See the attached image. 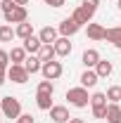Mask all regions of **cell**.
Masks as SVG:
<instances>
[{
  "instance_id": "obj_1",
  "label": "cell",
  "mask_w": 121,
  "mask_h": 123,
  "mask_svg": "<svg viewBox=\"0 0 121 123\" xmlns=\"http://www.w3.org/2000/svg\"><path fill=\"white\" fill-rule=\"evenodd\" d=\"M67 99H69V104L76 109H83L90 104V95H88V88H69L67 90Z\"/></svg>"
},
{
  "instance_id": "obj_2",
  "label": "cell",
  "mask_w": 121,
  "mask_h": 123,
  "mask_svg": "<svg viewBox=\"0 0 121 123\" xmlns=\"http://www.w3.org/2000/svg\"><path fill=\"white\" fill-rule=\"evenodd\" d=\"M0 107H2V114H5V118H12L17 121L19 116H21V102L17 99V97H2L0 99Z\"/></svg>"
},
{
  "instance_id": "obj_3",
  "label": "cell",
  "mask_w": 121,
  "mask_h": 123,
  "mask_svg": "<svg viewBox=\"0 0 121 123\" xmlns=\"http://www.w3.org/2000/svg\"><path fill=\"white\" fill-rule=\"evenodd\" d=\"M40 74H43V78L45 80H57V78L64 74V66H62V62H45L43 64V69H40Z\"/></svg>"
},
{
  "instance_id": "obj_4",
  "label": "cell",
  "mask_w": 121,
  "mask_h": 123,
  "mask_svg": "<svg viewBox=\"0 0 121 123\" xmlns=\"http://www.w3.org/2000/svg\"><path fill=\"white\" fill-rule=\"evenodd\" d=\"M29 76H31V74L24 69V64H12V66L7 69V78H10L12 83H19V85H21V83H26Z\"/></svg>"
},
{
  "instance_id": "obj_5",
  "label": "cell",
  "mask_w": 121,
  "mask_h": 123,
  "mask_svg": "<svg viewBox=\"0 0 121 123\" xmlns=\"http://www.w3.org/2000/svg\"><path fill=\"white\" fill-rule=\"evenodd\" d=\"M78 29H81V24L76 21L74 17H67V19H62V24L57 26L60 36H64V38H71L74 33H78Z\"/></svg>"
},
{
  "instance_id": "obj_6",
  "label": "cell",
  "mask_w": 121,
  "mask_h": 123,
  "mask_svg": "<svg viewBox=\"0 0 121 123\" xmlns=\"http://www.w3.org/2000/svg\"><path fill=\"white\" fill-rule=\"evenodd\" d=\"M26 19H29L26 7H19V5H17L12 12H7V14H5V21H7V24H24Z\"/></svg>"
},
{
  "instance_id": "obj_7",
  "label": "cell",
  "mask_w": 121,
  "mask_h": 123,
  "mask_svg": "<svg viewBox=\"0 0 121 123\" xmlns=\"http://www.w3.org/2000/svg\"><path fill=\"white\" fill-rule=\"evenodd\" d=\"M50 118L55 123H69L71 121V116H69V109L62 107V104H55V107L50 109Z\"/></svg>"
},
{
  "instance_id": "obj_8",
  "label": "cell",
  "mask_w": 121,
  "mask_h": 123,
  "mask_svg": "<svg viewBox=\"0 0 121 123\" xmlns=\"http://www.w3.org/2000/svg\"><path fill=\"white\" fill-rule=\"evenodd\" d=\"M38 38H40V43H43V45H55V40L60 38V31L52 29V26H43L40 33H38Z\"/></svg>"
},
{
  "instance_id": "obj_9",
  "label": "cell",
  "mask_w": 121,
  "mask_h": 123,
  "mask_svg": "<svg viewBox=\"0 0 121 123\" xmlns=\"http://www.w3.org/2000/svg\"><path fill=\"white\" fill-rule=\"evenodd\" d=\"M81 62L86 64V69H95V66H97V62H100V52H97L95 47H88V50L83 52Z\"/></svg>"
},
{
  "instance_id": "obj_10",
  "label": "cell",
  "mask_w": 121,
  "mask_h": 123,
  "mask_svg": "<svg viewBox=\"0 0 121 123\" xmlns=\"http://www.w3.org/2000/svg\"><path fill=\"white\" fill-rule=\"evenodd\" d=\"M93 14H95V12H90V10H86V7H76L74 10V19L76 21H78V24H81V26H88V24H90L93 21Z\"/></svg>"
},
{
  "instance_id": "obj_11",
  "label": "cell",
  "mask_w": 121,
  "mask_h": 123,
  "mask_svg": "<svg viewBox=\"0 0 121 123\" xmlns=\"http://www.w3.org/2000/svg\"><path fill=\"white\" fill-rule=\"evenodd\" d=\"M55 52H57V57H69L71 55V43H69V38H57L55 40Z\"/></svg>"
},
{
  "instance_id": "obj_12",
  "label": "cell",
  "mask_w": 121,
  "mask_h": 123,
  "mask_svg": "<svg viewBox=\"0 0 121 123\" xmlns=\"http://www.w3.org/2000/svg\"><path fill=\"white\" fill-rule=\"evenodd\" d=\"M86 33H88V38H90V40H105V33H107V29L105 26H102V24H88V31H86Z\"/></svg>"
},
{
  "instance_id": "obj_13",
  "label": "cell",
  "mask_w": 121,
  "mask_h": 123,
  "mask_svg": "<svg viewBox=\"0 0 121 123\" xmlns=\"http://www.w3.org/2000/svg\"><path fill=\"white\" fill-rule=\"evenodd\" d=\"M107 123H121V104H114L109 102L107 104Z\"/></svg>"
},
{
  "instance_id": "obj_14",
  "label": "cell",
  "mask_w": 121,
  "mask_h": 123,
  "mask_svg": "<svg viewBox=\"0 0 121 123\" xmlns=\"http://www.w3.org/2000/svg\"><path fill=\"white\" fill-rule=\"evenodd\" d=\"M105 40H107V43H112L114 47H119V50H121V26H112V29H107Z\"/></svg>"
},
{
  "instance_id": "obj_15",
  "label": "cell",
  "mask_w": 121,
  "mask_h": 123,
  "mask_svg": "<svg viewBox=\"0 0 121 123\" xmlns=\"http://www.w3.org/2000/svg\"><path fill=\"white\" fill-rule=\"evenodd\" d=\"M21 47H24L29 55H38V52H40V47H43V43H40V38H38V36H31V38L24 40V45H21Z\"/></svg>"
},
{
  "instance_id": "obj_16",
  "label": "cell",
  "mask_w": 121,
  "mask_h": 123,
  "mask_svg": "<svg viewBox=\"0 0 121 123\" xmlns=\"http://www.w3.org/2000/svg\"><path fill=\"white\" fill-rule=\"evenodd\" d=\"M97 80H100V76H97L93 69H86V71L81 74V85H83V88H95Z\"/></svg>"
},
{
  "instance_id": "obj_17",
  "label": "cell",
  "mask_w": 121,
  "mask_h": 123,
  "mask_svg": "<svg viewBox=\"0 0 121 123\" xmlns=\"http://www.w3.org/2000/svg\"><path fill=\"white\" fill-rule=\"evenodd\" d=\"M24 69H26L29 74H38V71L43 69V62L38 59V55H31V57L24 59Z\"/></svg>"
},
{
  "instance_id": "obj_18",
  "label": "cell",
  "mask_w": 121,
  "mask_h": 123,
  "mask_svg": "<svg viewBox=\"0 0 121 123\" xmlns=\"http://www.w3.org/2000/svg\"><path fill=\"white\" fill-rule=\"evenodd\" d=\"M112 71H114V66H112V62H107V59H100L97 66H95V74H97L100 78H109Z\"/></svg>"
},
{
  "instance_id": "obj_19",
  "label": "cell",
  "mask_w": 121,
  "mask_h": 123,
  "mask_svg": "<svg viewBox=\"0 0 121 123\" xmlns=\"http://www.w3.org/2000/svg\"><path fill=\"white\" fill-rule=\"evenodd\" d=\"M36 104H38V109H43V111H50V109L55 107V104H52V95L38 92V95H36Z\"/></svg>"
},
{
  "instance_id": "obj_20",
  "label": "cell",
  "mask_w": 121,
  "mask_h": 123,
  "mask_svg": "<svg viewBox=\"0 0 121 123\" xmlns=\"http://www.w3.org/2000/svg\"><path fill=\"white\" fill-rule=\"evenodd\" d=\"M12 38H17V31L12 29V24H2L0 26V43H12Z\"/></svg>"
},
{
  "instance_id": "obj_21",
  "label": "cell",
  "mask_w": 121,
  "mask_h": 123,
  "mask_svg": "<svg viewBox=\"0 0 121 123\" xmlns=\"http://www.w3.org/2000/svg\"><path fill=\"white\" fill-rule=\"evenodd\" d=\"M17 38H21V40H26V38H31L33 36V24H29V21H24V24H17Z\"/></svg>"
},
{
  "instance_id": "obj_22",
  "label": "cell",
  "mask_w": 121,
  "mask_h": 123,
  "mask_svg": "<svg viewBox=\"0 0 121 123\" xmlns=\"http://www.w3.org/2000/svg\"><path fill=\"white\" fill-rule=\"evenodd\" d=\"M55 57H57L55 45H43V47H40V52H38V59L43 62V64H45V62H52Z\"/></svg>"
},
{
  "instance_id": "obj_23",
  "label": "cell",
  "mask_w": 121,
  "mask_h": 123,
  "mask_svg": "<svg viewBox=\"0 0 121 123\" xmlns=\"http://www.w3.org/2000/svg\"><path fill=\"white\" fill-rule=\"evenodd\" d=\"M10 59H12V64H24V59H26V50H24V47H12Z\"/></svg>"
},
{
  "instance_id": "obj_24",
  "label": "cell",
  "mask_w": 121,
  "mask_h": 123,
  "mask_svg": "<svg viewBox=\"0 0 121 123\" xmlns=\"http://www.w3.org/2000/svg\"><path fill=\"white\" fill-rule=\"evenodd\" d=\"M105 95H107V99H109V102H114V104H121V85H112V88H109Z\"/></svg>"
},
{
  "instance_id": "obj_25",
  "label": "cell",
  "mask_w": 121,
  "mask_h": 123,
  "mask_svg": "<svg viewBox=\"0 0 121 123\" xmlns=\"http://www.w3.org/2000/svg\"><path fill=\"white\" fill-rule=\"evenodd\" d=\"M90 107H107V95H105V92H95V95H90Z\"/></svg>"
},
{
  "instance_id": "obj_26",
  "label": "cell",
  "mask_w": 121,
  "mask_h": 123,
  "mask_svg": "<svg viewBox=\"0 0 121 123\" xmlns=\"http://www.w3.org/2000/svg\"><path fill=\"white\" fill-rule=\"evenodd\" d=\"M38 92L52 95V92H55V85H52V80H40V83H38Z\"/></svg>"
},
{
  "instance_id": "obj_27",
  "label": "cell",
  "mask_w": 121,
  "mask_h": 123,
  "mask_svg": "<svg viewBox=\"0 0 121 123\" xmlns=\"http://www.w3.org/2000/svg\"><path fill=\"white\" fill-rule=\"evenodd\" d=\"M14 7H17V2H14V0H0V10H2V14L12 12Z\"/></svg>"
},
{
  "instance_id": "obj_28",
  "label": "cell",
  "mask_w": 121,
  "mask_h": 123,
  "mask_svg": "<svg viewBox=\"0 0 121 123\" xmlns=\"http://www.w3.org/2000/svg\"><path fill=\"white\" fill-rule=\"evenodd\" d=\"M97 5H100V0H81V7H86V10H90V12L97 10Z\"/></svg>"
},
{
  "instance_id": "obj_29",
  "label": "cell",
  "mask_w": 121,
  "mask_h": 123,
  "mask_svg": "<svg viewBox=\"0 0 121 123\" xmlns=\"http://www.w3.org/2000/svg\"><path fill=\"white\" fill-rule=\"evenodd\" d=\"M93 116L95 118H107V107H93Z\"/></svg>"
},
{
  "instance_id": "obj_30",
  "label": "cell",
  "mask_w": 121,
  "mask_h": 123,
  "mask_svg": "<svg viewBox=\"0 0 121 123\" xmlns=\"http://www.w3.org/2000/svg\"><path fill=\"white\" fill-rule=\"evenodd\" d=\"M43 2H45V5H50V7H55V10H57V7H64V2H67V0H43Z\"/></svg>"
},
{
  "instance_id": "obj_31",
  "label": "cell",
  "mask_w": 121,
  "mask_h": 123,
  "mask_svg": "<svg viewBox=\"0 0 121 123\" xmlns=\"http://www.w3.org/2000/svg\"><path fill=\"white\" fill-rule=\"evenodd\" d=\"M14 123H33V116H31V114H21Z\"/></svg>"
},
{
  "instance_id": "obj_32",
  "label": "cell",
  "mask_w": 121,
  "mask_h": 123,
  "mask_svg": "<svg viewBox=\"0 0 121 123\" xmlns=\"http://www.w3.org/2000/svg\"><path fill=\"white\" fill-rule=\"evenodd\" d=\"M0 64H10V55L7 52H0Z\"/></svg>"
},
{
  "instance_id": "obj_33",
  "label": "cell",
  "mask_w": 121,
  "mask_h": 123,
  "mask_svg": "<svg viewBox=\"0 0 121 123\" xmlns=\"http://www.w3.org/2000/svg\"><path fill=\"white\" fill-rule=\"evenodd\" d=\"M17 5H19V7H24V5H29V0H14Z\"/></svg>"
},
{
  "instance_id": "obj_34",
  "label": "cell",
  "mask_w": 121,
  "mask_h": 123,
  "mask_svg": "<svg viewBox=\"0 0 121 123\" xmlns=\"http://www.w3.org/2000/svg\"><path fill=\"white\" fill-rule=\"evenodd\" d=\"M69 123H86V121H83V118H74V116H71V121H69Z\"/></svg>"
},
{
  "instance_id": "obj_35",
  "label": "cell",
  "mask_w": 121,
  "mask_h": 123,
  "mask_svg": "<svg viewBox=\"0 0 121 123\" xmlns=\"http://www.w3.org/2000/svg\"><path fill=\"white\" fill-rule=\"evenodd\" d=\"M7 69H10V66H7V64H0V74H5V71H7Z\"/></svg>"
},
{
  "instance_id": "obj_36",
  "label": "cell",
  "mask_w": 121,
  "mask_h": 123,
  "mask_svg": "<svg viewBox=\"0 0 121 123\" xmlns=\"http://www.w3.org/2000/svg\"><path fill=\"white\" fill-rule=\"evenodd\" d=\"M2 83H5V74H0V85H2Z\"/></svg>"
},
{
  "instance_id": "obj_37",
  "label": "cell",
  "mask_w": 121,
  "mask_h": 123,
  "mask_svg": "<svg viewBox=\"0 0 121 123\" xmlns=\"http://www.w3.org/2000/svg\"><path fill=\"white\" fill-rule=\"evenodd\" d=\"M116 7H119V10H121V0H116Z\"/></svg>"
},
{
  "instance_id": "obj_38",
  "label": "cell",
  "mask_w": 121,
  "mask_h": 123,
  "mask_svg": "<svg viewBox=\"0 0 121 123\" xmlns=\"http://www.w3.org/2000/svg\"><path fill=\"white\" fill-rule=\"evenodd\" d=\"M0 111H2V107H0Z\"/></svg>"
},
{
  "instance_id": "obj_39",
  "label": "cell",
  "mask_w": 121,
  "mask_h": 123,
  "mask_svg": "<svg viewBox=\"0 0 121 123\" xmlns=\"http://www.w3.org/2000/svg\"><path fill=\"white\" fill-rule=\"evenodd\" d=\"M0 52H2V50H0Z\"/></svg>"
}]
</instances>
